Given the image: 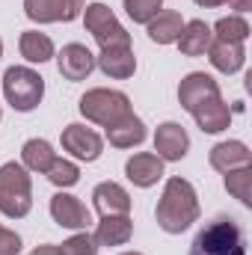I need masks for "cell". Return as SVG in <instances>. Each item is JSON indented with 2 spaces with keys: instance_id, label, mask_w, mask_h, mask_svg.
<instances>
[{
  "instance_id": "d590c367",
  "label": "cell",
  "mask_w": 252,
  "mask_h": 255,
  "mask_svg": "<svg viewBox=\"0 0 252 255\" xmlns=\"http://www.w3.org/2000/svg\"><path fill=\"white\" fill-rule=\"evenodd\" d=\"M0 116H3V113H0Z\"/></svg>"
},
{
  "instance_id": "4fadbf2b",
  "label": "cell",
  "mask_w": 252,
  "mask_h": 255,
  "mask_svg": "<svg viewBox=\"0 0 252 255\" xmlns=\"http://www.w3.org/2000/svg\"><path fill=\"white\" fill-rule=\"evenodd\" d=\"M125 175L130 184L136 187H154L163 178V160L151 151H139L133 157H127L125 163Z\"/></svg>"
},
{
  "instance_id": "7402d4cb",
  "label": "cell",
  "mask_w": 252,
  "mask_h": 255,
  "mask_svg": "<svg viewBox=\"0 0 252 255\" xmlns=\"http://www.w3.org/2000/svg\"><path fill=\"white\" fill-rule=\"evenodd\" d=\"M107 139H110V145H116V148H133V145H139V142L145 139V125H142L139 116L127 113L125 119H119L116 125L107 128Z\"/></svg>"
},
{
  "instance_id": "9c48e42d",
  "label": "cell",
  "mask_w": 252,
  "mask_h": 255,
  "mask_svg": "<svg viewBox=\"0 0 252 255\" xmlns=\"http://www.w3.org/2000/svg\"><path fill=\"white\" fill-rule=\"evenodd\" d=\"M63 148L71 154V157L92 163V160L101 157V151H104V139H101L92 128H86V125H65L63 128Z\"/></svg>"
},
{
  "instance_id": "d6986e66",
  "label": "cell",
  "mask_w": 252,
  "mask_h": 255,
  "mask_svg": "<svg viewBox=\"0 0 252 255\" xmlns=\"http://www.w3.org/2000/svg\"><path fill=\"white\" fill-rule=\"evenodd\" d=\"M208 60H211V65H214L217 71L235 74V71H241L244 63H247V51H244L241 42H211Z\"/></svg>"
},
{
  "instance_id": "603a6c76",
  "label": "cell",
  "mask_w": 252,
  "mask_h": 255,
  "mask_svg": "<svg viewBox=\"0 0 252 255\" xmlns=\"http://www.w3.org/2000/svg\"><path fill=\"white\" fill-rule=\"evenodd\" d=\"M18 51H21V57H24L27 63H39V65L48 63L51 57H57L51 36H48V33H39V30H27V33H21V39H18Z\"/></svg>"
},
{
  "instance_id": "5b68a950",
  "label": "cell",
  "mask_w": 252,
  "mask_h": 255,
  "mask_svg": "<svg viewBox=\"0 0 252 255\" xmlns=\"http://www.w3.org/2000/svg\"><path fill=\"white\" fill-rule=\"evenodd\" d=\"M77 107H80V113H83L89 122H95V125H101V128L116 125L119 119H125L127 113H133V110H130V98H127L125 92H119V89H104V86L89 89V92L80 98Z\"/></svg>"
},
{
  "instance_id": "2e32d148",
  "label": "cell",
  "mask_w": 252,
  "mask_h": 255,
  "mask_svg": "<svg viewBox=\"0 0 252 255\" xmlns=\"http://www.w3.org/2000/svg\"><path fill=\"white\" fill-rule=\"evenodd\" d=\"M95 65L113 80H127L136 71V57L130 48H104L101 57H95Z\"/></svg>"
},
{
  "instance_id": "836d02e7",
  "label": "cell",
  "mask_w": 252,
  "mask_h": 255,
  "mask_svg": "<svg viewBox=\"0 0 252 255\" xmlns=\"http://www.w3.org/2000/svg\"><path fill=\"white\" fill-rule=\"evenodd\" d=\"M119 255H142V253H119Z\"/></svg>"
},
{
  "instance_id": "7c38bea8",
  "label": "cell",
  "mask_w": 252,
  "mask_h": 255,
  "mask_svg": "<svg viewBox=\"0 0 252 255\" xmlns=\"http://www.w3.org/2000/svg\"><path fill=\"white\" fill-rule=\"evenodd\" d=\"M187 148H190V136L178 122L157 125V130H154V151H157L160 160H172L175 163V160H181L187 154Z\"/></svg>"
},
{
  "instance_id": "ac0fdd59",
  "label": "cell",
  "mask_w": 252,
  "mask_h": 255,
  "mask_svg": "<svg viewBox=\"0 0 252 255\" xmlns=\"http://www.w3.org/2000/svg\"><path fill=\"white\" fill-rule=\"evenodd\" d=\"M145 30H148V39H151V42H157V45H172V42H178V36H181V30H184V18H181L175 9H160V12L145 24Z\"/></svg>"
},
{
  "instance_id": "d4e9b609",
  "label": "cell",
  "mask_w": 252,
  "mask_h": 255,
  "mask_svg": "<svg viewBox=\"0 0 252 255\" xmlns=\"http://www.w3.org/2000/svg\"><path fill=\"white\" fill-rule=\"evenodd\" d=\"M214 42H247L250 39V24L244 15H229V18H220L214 24Z\"/></svg>"
},
{
  "instance_id": "f1b7e54d",
  "label": "cell",
  "mask_w": 252,
  "mask_h": 255,
  "mask_svg": "<svg viewBox=\"0 0 252 255\" xmlns=\"http://www.w3.org/2000/svg\"><path fill=\"white\" fill-rule=\"evenodd\" d=\"M60 253L63 255H98V241L89 232H77V235H71L60 247Z\"/></svg>"
},
{
  "instance_id": "f546056e",
  "label": "cell",
  "mask_w": 252,
  "mask_h": 255,
  "mask_svg": "<svg viewBox=\"0 0 252 255\" xmlns=\"http://www.w3.org/2000/svg\"><path fill=\"white\" fill-rule=\"evenodd\" d=\"M18 253H21V238L12 229L0 226V255H18Z\"/></svg>"
},
{
  "instance_id": "5bb4252c",
  "label": "cell",
  "mask_w": 252,
  "mask_h": 255,
  "mask_svg": "<svg viewBox=\"0 0 252 255\" xmlns=\"http://www.w3.org/2000/svg\"><path fill=\"white\" fill-rule=\"evenodd\" d=\"M92 202H95V211L101 217H119V214H130V196L122 184L116 181H101L95 190H92Z\"/></svg>"
},
{
  "instance_id": "8992f818",
  "label": "cell",
  "mask_w": 252,
  "mask_h": 255,
  "mask_svg": "<svg viewBox=\"0 0 252 255\" xmlns=\"http://www.w3.org/2000/svg\"><path fill=\"white\" fill-rule=\"evenodd\" d=\"M83 27L92 33V39L104 48H130V33L119 24L110 6L104 3H89L83 9Z\"/></svg>"
},
{
  "instance_id": "277c9868",
  "label": "cell",
  "mask_w": 252,
  "mask_h": 255,
  "mask_svg": "<svg viewBox=\"0 0 252 255\" xmlns=\"http://www.w3.org/2000/svg\"><path fill=\"white\" fill-rule=\"evenodd\" d=\"M0 86H3L6 101H9L12 110H18V113L36 110V107L42 104V98H45V80H42V74L33 71V68H27V65H12V68H6Z\"/></svg>"
},
{
  "instance_id": "3957f363",
  "label": "cell",
  "mask_w": 252,
  "mask_h": 255,
  "mask_svg": "<svg viewBox=\"0 0 252 255\" xmlns=\"http://www.w3.org/2000/svg\"><path fill=\"white\" fill-rule=\"evenodd\" d=\"M33 208V181L27 169L15 160L0 166V214L9 220L27 217Z\"/></svg>"
},
{
  "instance_id": "e575fe53",
  "label": "cell",
  "mask_w": 252,
  "mask_h": 255,
  "mask_svg": "<svg viewBox=\"0 0 252 255\" xmlns=\"http://www.w3.org/2000/svg\"><path fill=\"white\" fill-rule=\"evenodd\" d=\"M0 57H3V39H0Z\"/></svg>"
},
{
  "instance_id": "52a82bcc",
  "label": "cell",
  "mask_w": 252,
  "mask_h": 255,
  "mask_svg": "<svg viewBox=\"0 0 252 255\" xmlns=\"http://www.w3.org/2000/svg\"><path fill=\"white\" fill-rule=\"evenodd\" d=\"M220 98H223L220 95V83L211 74H205V71H190L181 80V86H178V104L187 110L190 116L199 113L202 107L220 101Z\"/></svg>"
},
{
  "instance_id": "ffe728a7",
  "label": "cell",
  "mask_w": 252,
  "mask_h": 255,
  "mask_svg": "<svg viewBox=\"0 0 252 255\" xmlns=\"http://www.w3.org/2000/svg\"><path fill=\"white\" fill-rule=\"evenodd\" d=\"M133 235V223L127 214H119V217H101L98 229H95V241L98 247H122L130 241Z\"/></svg>"
},
{
  "instance_id": "cb8c5ba5",
  "label": "cell",
  "mask_w": 252,
  "mask_h": 255,
  "mask_svg": "<svg viewBox=\"0 0 252 255\" xmlns=\"http://www.w3.org/2000/svg\"><path fill=\"white\" fill-rule=\"evenodd\" d=\"M193 119H196V125L202 128L205 133H220V130H226V128L232 125V110H229V104L220 98V101L202 107L199 113H193Z\"/></svg>"
},
{
  "instance_id": "9a60e30c",
  "label": "cell",
  "mask_w": 252,
  "mask_h": 255,
  "mask_svg": "<svg viewBox=\"0 0 252 255\" xmlns=\"http://www.w3.org/2000/svg\"><path fill=\"white\" fill-rule=\"evenodd\" d=\"M208 160H211V166H214L217 172L226 175V172H232V169L250 166L252 154H250V148H247V142H241V139H229V142H217V145L211 148Z\"/></svg>"
},
{
  "instance_id": "ba28073f",
  "label": "cell",
  "mask_w": 252,
  "mask_h": 255,
  "mask_svg": "<svg viewBox=\"0 0 252 255\" xmlns=\"http://www.w3.org/2000/svg\"><path fill=\"white\" fill-rule=\"evenodd\" d=\"M83 12V0H24V15L36 24L74 21Z\"/></svg>"
},
{
  "instance_id": "484cf974",
  "label": "cell",
  "mask_w": 252,
  "mask_h": 255,
  "mask_svg": "<svg viewBox=\"0 0 252 255\" xmlns=\"http://www.w3.org/2000/svg\"><path fill=\"white\" fill-rule=\"evenodd\" d=\"M226 190L232 193L241 205H252V163L226 172Z\"/></svg>"
},
{
  "instance_id": "7a4b0ae2",
  "label": "cell",
  "mask_w": 252,
  "mask_h": 255,
  "mask_svg": "<svg viewBox=\"0 0 252 255\" xmlns=\"http://www.w3.org/2000/svg\"><path fill=\"white\" fill-rule=\"evenodd\" d=\"M190 255H247L244 229L232 217H217L193 238Z\"/></svg>"
},
{
  "instance_id": "1f68e13d",
  "label": "cell",
  "mask_w": 252,
  "mask_h": 255,
  "mask_svg": "<svg viewBox=\"0 0 252 255\" xmlns=\"http://www.w3.org/2000/svg\"><path fill=\"white\" fill-rule=\"evenodd\" d=\"M232 9H238V12H250L252 9V0H226Z\"/></svg>"
},
{
  "instance_id": "44dd1931",
  "label": "cell",
  "mask_w": 252,
  "mask_h": 255,
  "mask_svg": "<svg viewBox=\"0 0 252 255\" xmlns=\"http://www.w3.org/2000/svg\"><path fill=\"white\" fill-rule=\"evenodd\" d=\"M57 160V151L48 139H27L24 148H21V166L27 172H39L45 175L51 169V163Z\"/></svg>"
},
{
  "instance_id": "83f0119b",
  "label": "cell",
  "mask_w": 252,
  "mask_h": 255,
  "mask_svg": "<svg viewBox=\"0 0 252 255\" xmlns=\"http://www.w3.org/2000/svg\"><path fill=\"white\" fill-rule=\"evenodd\" d=\"M163 9V0H125V12L133 24H148Z\"/></svg>"
},
{
  "instance_id": "30bf717a",
  "label": "cell",
  "mask_w": 252,
  "mask_h": 255,
  "mask_svg": "<svg viewBox=\"0 0 252 255\" xmlns=\"http://www.w3.org/2000/svg\"><path fill=\"white\" fill-rule=\"evenodd\" d=\"M51 217H54L57 226H63V229H74V232H86L89 223H92L86 205H83L77 196L63 193V190L57 193V196H51Z\"/></svg>"
},
{
  "instance_id": "d6a6232c",
  "label": "cell",
  "mask_w": 252,
  "mask_h": 255,
  "mask_svg": "<svg viewBox=\"0 0 252 255\" xmlns=\"http://www.w3.org/2000/svg\"><path fill=\"white\" fill-rule=\"evenodd\" d=\"M193 3H199V6H205V9H214V6H223L226 0H193Z\"/></svg>"
},
{
  "instance_id": "6da1fadb",
  "label": "cell",
  "mask_w": 252,
  "mask_h": 255,
  "mask_svg": "<svg viewBox=\"0 0 252 255\" xmlns=\"http://www.w3.org/2000/svg\"><path fill=\"white\" fill-rule=\"evenodd\" d=\"M154 217H157V226L166 235H181L199 220V196H196V190H193V184L187 178L175 175V178H169L163 184Z\"/></svg>"
},
{
  "instance_id": "4dcf8cb0",
  "label": "cell",
  "mask_w": 252,
  "mask_h": 255,
  "mask_svg": "<svg viewBox=\"0 0 252 255\" xmlns=\"http://www.w3.org/2000/svg\"><path fill=\"white\" fill-rule=\"evenodd\" d=\"M30 255H63V253H60L57 244H42V247H36Z\"/></svg>"
},
{
  "instance_id": "4316f807",
  "label": "cell",
  "mask_w": 252,
  "mask_h": 255,
  "mask_svg": "<svg viewBox=\"0 0 252 255\" xmlns=\"http://www.w3.org/2000/svg\"><path fill=\"white\" fill-rule=\"evenodd\" d=\"M45 175H48V181H51L54 187H63V190L65 187H74V184L80 181V169H77V163H71V160H65V157H57Z\"/></svg>"
},
{
  "instance_id": "e0dca14e",
  "label": "cell",
  "mask_w": 252,
  "mask_h": 255,
  "mask_svg": "<svg viewBox=\"0 0 252 255\" xmlns=\"http://www.w3.org/2000/svg\"><path fill=\"white\" fill-rule=\"evenodd\" d=\"M211 42H214L211 27L196 18V21H184V30H181V36H178L175 45H178V51L184 57H205L208 48H211Z\"/></svg>"
},
{
  "instance_id": "8fae6325",
  "label": "cell",
  "mask_w": 252,
  "mask_h": 255,
  "mask_svg": "<svg viewBox=\"0 0 252 255\" xmlns=\"http://www.w3.org/2000/svg\"><path fill=\"white\" fill-rule=\"evenodd\" d=\"M57 68H60V74H63L65 80H71V83L86 80L95 71V54L86 45L71 42V45H65L63 51L57 54Z\"/></svg>"
}]
</instances>
